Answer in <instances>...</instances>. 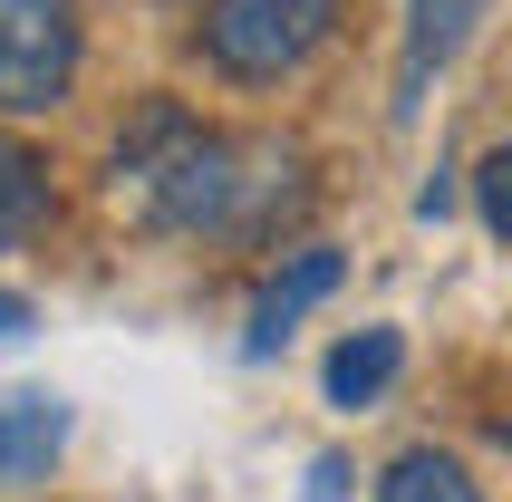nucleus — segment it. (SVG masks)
<instances>
[{"label":"nucleus","mask_w":512,"mask_h":502,"mask_svg":"<svg viewBox=\"0 0 512 502\" xmlns=\"http://www.w3.org/2000/svg\"><path fill=\"white\" fill-rule=\"evenodd\" d=\"M78 78V0H0V116H49Z\"/></svg>","instance_id":"obj_3"},{"label":"nucleus","mask_w":512,"mask_h":502,"mask_svg":"<svg viewBox=\"0 0 512 502\" xmlns=\"http://www.w3.org/2000/svg\"><path fill=\"white\" fill-rule=\"evenodd\" d=\"M29 319H39V309H29V300H20V290H0V338H20V329H29Z\"/></svg>","instance_id":"obj_12"},{"label":"nucleus","mask_w":512,"mask_h":502,"mask_svg":"<svg viewBox=\"0 0 512 502\" xmlns=\"http://www.w3.org/2000/svg\"><path fill=\"white\" fill-rule=\"evenodd\" d=\"M116 194L145 203V223L165 232H261L271 203H290V155L242 136H213L174 107H145V126L116 145Z\"/></svg>","instance_id":"obj_1"},{"label":"nucleus","mask_w":512,"mask_h":502,"mask_svg":"<svg viewBox=\"0 0 512 502\" xmlns=\"http://www.w3.org/2000/svg\"><path fill=\"white\" fill-rule=\"evenodd\" d=\"M339 483H348V464H339V454H319V464H310V502H339Z\"/></svg>","instance_id":"obj_11"},{"label":"nucleus","mask_w":512,"mask_h":502,"mask_svg":"<svg viewBox=\"0 0 512 502\" xmlns=\"http://www.w3.org/2000/svg\"><path fill=\"white\" fill-rule=\"evenodd\" d=\"M339 290V251H290L281 271L261 280V300H252V329H242V358H271L300 319H310L319 300Z\"/></svg>","instance_id":"obj_5"},{"label":"nucleus","mask_w":512,"mask_h":502,"mask_svg":"<svg viewBox=\"0 0 512 502\" xmlns=\"http://www.w3.org/2000/svg\"><path fill=\"white\" fill-rule=\"evenodd\" d=\"M474 213H484V232L512 251V145H493L484 174H474Z\"/></svg>","instance_id":"obj_10"},{"label":"nucleus","mask_w":512,"mask_h":502,"mask_svg":"<svg viewBox=\"0 0 512 502\" xmlns=\"http://www.w3.org/2000/svg\"><path fill=\"white\" fill-rule=\"evenodd\" d=\"M339 29V0H203V58L242 87L290 78Z\"/></svg>","instance_id":"obj_2"},{"label":"nucleus","mask_w":512,"mask_h":502,"mask_svg":"<svg viewBox=\"0 0 512 502\" xmlns=\"http://www.w3.org/2000/svg\"><path fill=\"white\" fill-rule=\"evenodd\" d=\"M377 502H484V493H474V474H464L455 454L416 445V454H397V464H387V483H377Z\"/></svg>","instance_id":"obj_9"},{"label":"nucleus","mask_w":512,"mask_h":502,"mask_svg":"<svg viewBox=\"0 0 512 502\" xmlns=\"http://www.w3.org/2000/svg\"><path fill=\"white\" fill-rule=\"evenodd\" d=\"M493 0H406V39H397V126H416L426 116V87L435 68L474 39V20H484Z\"/></svg>","instance_id":"obj_4"},{"label":"nucleus","mask_w":512,"mask_h":502,"mask_svg":"<svg viewBox=\"0 0 512 502\" xmlns=\"http://www.w3.org/2000/svg\"><path fill=\"white\" fill-rule=\"evenodd\" d=\"M39 213H49V165H39V145L0 136V251L29 242V232H39Z\"/></svg>","instance_id":"obj_8"},{"label":"nucleus","mask_w":512,"mask_h":502,"mask_svg":"<svg viewBox=\"0 0 512 502\" xmlns=\"http://www.w3.org/2000/svg\"><path fill=\"white\" fill-rule=\"evenodd\" d=\"M397 367H406V329H358L329 348V367H319V387H329V406H377V396L397 387Z\"/></svg>","instance_id":"obj_7"},{"label":"nucleus","mask_w":512,"mask_h":502,"mask_svg":"<svg viewBox=\"0 0 512 502\" xmlns=\"http://www.w3.org/2000/svg\"><path fill=\"white\" fill-rule=\"evenodd\" d=\"M68 445V396L49 387H0V493H20L39 483Z\"/></svg>","instance_id":"obj_6"}]
</instances>
